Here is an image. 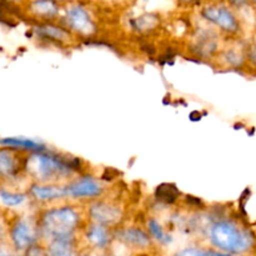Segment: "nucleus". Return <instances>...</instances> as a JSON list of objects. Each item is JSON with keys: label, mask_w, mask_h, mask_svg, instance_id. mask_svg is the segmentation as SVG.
<instances>
[{"label": "nucleus", "mask_w": 256, "mask_h": 256, "mask_svg": "<svg viewBox=\"0 0 256 256\" xmlns=\"http://www.w3.org/2000/svg\"><path fill=\"white\" fill-rule=\"evenodd\" d=\"M82 160L78 158L49 152H32L25 156L24 172L36 182H60L72 179V175L82 172Z\"/></svg>", "instance_id": "f257e3e1"}, {"label": "nucleus", "mask_w": 256, "mask_h": 256, "mask_svg": "<svg viewBox=\"0 0 256 256\" xmlns=\"http://www.w3.org/2000/svg\"><path fill=\"white\" fill-rule=\"evenodd\" d=\"M42 239H75L82 225V214L75 205H59L44 210L38 218Z\"/></svg>", "instance_id": "f03ea898"}, {"label": "nucleus", "mask_w": 256, "mask_h": 256, "mask_svg": "<svg viewBox=\"0 0 256 256\" xmlns=\"http://www.w3.org/2000/svg\"><path fill=\"white\" fill-rule=\"evenodd\" d=\"M208 239L224 254H242L252 248V235L229 219L212 222L208 228Z\"/></svg>", "instance_id": "7ed1b4c3"}, {"label": "nucleus", "mask_w": 256, "mask_h": 256, "mask_svg": "<svg viewBox=\"0 0 256 256\" xmlns=\"http://www.w3.org/2000/svg\"><path fill=\"white\" fill-rule=\"evenodd\" d=\"M9 235L12 248L18 252H26L42 240L38 219L32 216H18L10 225Z\"/></svg>", "instance_id": "20e7f679"}, {"label": "nucleus", "mask_w": 256, "mask_h": 256, "mask_svg": "<svg viewBox=\"0 0 256 256\" xmlns=\"http://www.w3.org/2000/svg\"><path fill=\"white\" fill-rule=\"evenodd\" d=\"M65 185L66 199L95 200L104 192L105 186L98 178L92 175H80L70 179Z\"/></svg>", "instance_id": "39448f33"}, {"label": "nucleus", "mask_w": 256, "mask_h": 256, "mask_svg": "<svg viewBox=\"0 0 256 256\" xmlns=\"http://www.w3.org/2000/svg\"><path fill=\"white\" fill-rule=\"evenodd\" d=\"M65 28L70 32H75L82 38H89L96 32V25L92 20V15L82 5H70L65 10Z\"/></svg>", "instance_id": "423d86ee"}, {"label": "nucleus", "mask_w": 256, "mask_h": 256, "mask_svg": "<svg viewBox=\"0 0 256 256\" xmlns=\"http://www.w3.org/2000/svg\"><path fill=\"white\" fill-rule=\"evenodd\" d=\"M202 16L224 32L234 34L239 30V22L232 10L222 4H210L202 8Z\"/></svg>", "instance_id": "0eeeda50"}, {"label": "nucleus", "mask_w": 256, "mask_h": 256, "mask_svg": "<svg viewBox=\"0 0 256 256\" xmlns=\"http://www.w3.org/2000/svg\"><path fill=\"white\" fill-rule=\"evenodd\" d=\"M122 208L118 206V204L110 202H102L98 200L94 202L88 209V218L89 222H98V224L105 225V226L114 228L122 220Z\"/></svg>", "instance_id": "6e6552de"}, {"label": "nucleus", "mask_w": 256, "mask_h": 256, "mask_svg": "<svg viewBox=\"0 0 256 256\" xmlns=\"http://www.w3.org/2000/svg\"><path fill=\"white\" fill-rule=\"evenodd\" d=\"M30 199L36 202H52L66 199L65 185L60 182H34L28 189Z\"/></svg>", "instance_id": "1a4fd4ad"}, {"label": "nucleus", "mask_w": 256, "mask_h": 256, "mask_svg": "<svg viewBox=\"0 0 256 256\" xmlns=\"http://www.w3.org/2000/svg\"><path fill=\"white\" fill-rule=\"evenodd\" d=\"M25 158L22 156V152L0 146V178L12 179L24 172Z\"/></svg>", "instance_id": "9d476101"}, {"label": "nucleus", "mask_w": 256, "mask_h": 256, "mask_svg": "<svg viewBox=\"0 0 256 256\" xmlns=\"http://www.w3.org/2000/svg\"><path fill=\"white\" fill-rule=\"evenodd\" d=\"M82 236L86 242V245L96 250H105L110 248L114 239L109 226L94 222H89V224L85 225Z\"/></svg>", "instance_id": "9b49d317"}, {"label": "nucleus", "mask_w": 256, "mask_h": 256, "mask_svg": "<svg viewBox=\"0 0 256 256\" xmlns=\"http://www.w3.org/2000/svg\"><path fill=\"white\" fill-rule=\"evenodd\" d=\"M118 239L125 245L136 249H148L152 248V239L149 235L148 230H142V228H125L115 232Z\"/></svg>", "instance_id": "f8f14e48"}, {"label": "nucleus", "mask_w": 256, "mask_h": 256, "mask_svg": "<svg viewBox=\"0 0 256 256\" xmlns=\"http://www.w3.org/2000/svg\"><path fill=\"white\" fill-rule=\"evenodd\" d=\"M34 30L40 39L46 40V42H56V44L68 42L70 36H72V32H70L69 29L62 26V25L52 24V20L42 22V24L36 25Z\"/></svg>", "instance_id": "ddd939ff"}, {"label": "nucleus", "mask_w": 256, "mask_h": 256, "mask_svg": "<svg viewBox=\"0 0 256 256\" xmlns=\"http://www.w3.org/2000/svg\"><path fill=\"white\" fill-rule=\"evenodd\" d=\"M0 146H6L10 149L18 150V152H42V150L48 149L46 145L38 142L34 139H28L22 136H12V138H2L0 139Z\"/></svg>", "instance_id": "4468645a"}, {"label": "nucleus", "mask_w": 256, "mask_h": 256, "mask_svg": "<svg viewBox=\"0 0 256 256\" xmlns=\"http://www.w3.org/2000/svg\"><path fill=\"white\" fill-rule=\"evenodd\" d=\"M30 10L35 18L49 22L59 15V4L55 0H34L30 4Z\"/></svg>", "instance_id": "2eb2a0df"}, {"label": "nucleus", "mask_w": 256, "mask_h": 256, "mask_svg": "<svg viewBox=\"0 0 256 256\" xmlns=\"http://www.w3.org/2000/svg\"><path fill=\"white\" fill-rule=\"evenodd\" d=\"M46 254L55 256L74 255L76 252V238L75 239H52L46 244Z\"/></svg>", "instance_id": "dca6fc26"}, {"label": "nucleus", "mask_w": 256, "mask_h": 256, "mask_svg": "<svg viewBox=\"0 0 256 256\" xmlns=\"http://www.w3.org/2000/svg\"><path fill=\"white\" fill-rule=\"evenodd\" d=\"M146 230L149 232V235L152 236V240L158 242L160 245H169L172 244V236L168 232H165L162 225L158 222L154 218H150L146 222Z\"/></svg>", "instance_id": "f3484780"}, {"label": "nucleus", "mask_w": 256, "mask_h": 256, "mask_svg": "<svg viewBox=\"0 0 256 256\" xmlns=\"http://www.w3.org/2000/svg\"><path fill=\"white\" fill-rule=\"evenodd\" d=\"M179 195V189L174 184H162L155 190V198L164 204H174Z\"/></svg>", "instance_id": "a211bd4d"}, {"label": "nucleus", "mask_w": 256, "mask_h": 256, "mask_svg": "<svg viewBox=\"0 0 256 256\" xmlns=\"http://www.w3.org/2000/svg\"><path fill=\"white\" fill-rule=\"evenodd\" d=\"M29 199L28 192H10L6 189H0V200L8 208H18Z\"/></svg>", "instance_id": "6ab92c4d"}, {"label": "nucleus", "mask_w": 256, "mask_h": 256, "mask_svg": "<svg viewBox=\"0 0 256 256\" xmlns=\"http://www.w3.org/2000/svg\"><path fill=\"white\" fill-rule=\"evenodd\" d=\"M180 255H192V256H206V255H225L222 252H215V250H208V249H199L196 246H192L190 249L182 250V252H179Z\"/></svg>", "instance_id": "aec40b11"}, {"label": "nucleus", "mask_w": 256, "mask_h": 256, "mask_svg": "<svg viewBox=\"0 0 256 256\" xmlns=\"http://www.w3.org/2000/svg\"><path fill=\"white\" fill-rule=\"evenodd\" d=\"M5 235H6V228H5V224L2 222V220L0 219V242L5 239Z\"/></svg>", "instance_id": "412c9836"}, {"label": "nucleus", "mask_w": 256, "mask_h": 256, "mask_svg": "<svg viewBox=\"0 0 256 256\" xmlns=\"http://www.w3.org/2000/svg\"><path fill=\"white\" fill-rule=\"evenodd\" d=\"M232 2L234 5H236V6H240V5H242L246 2V0H232Z\"/></svg>", "instance_id": "4be33fe9"}, {"label": "nucleus", "mask_w": 256, "mask_h": 256, "mask_svg": "<svg viewBox=\"0 0 256 256\" xmlns=\"http://www.w3.org/2000/svg\"><path fill=\"white\" fill-rule=\"evenodd\" d=\"M182 2H184V4H194V2H198L199 0H180Z\"/></svg>", "instance_id": "5701e85b"}, {"label": "nucleus", "mask_w": 256, "mask_h": 256, "mask_svg": "<svg viewBox=\"0 0 256 256\" xmlns=\"http://www.w3.org/2000/svg\"><path fill=\"white\" fill-rule=\"evenodd\" d=\"M255 2H256V0H255Z\"/></svg>", "instance_id": "b1692460"}]
</instances>
